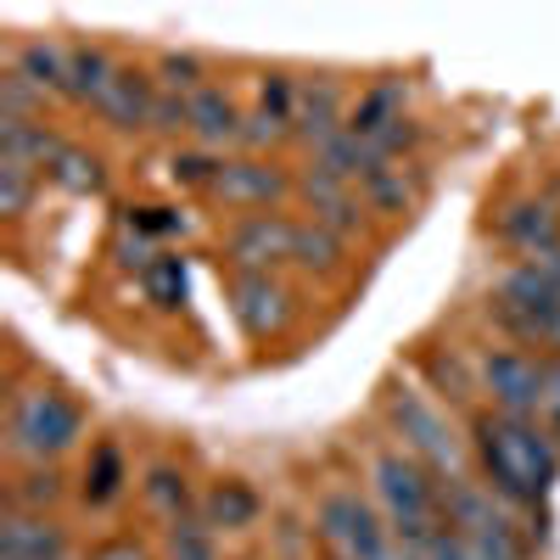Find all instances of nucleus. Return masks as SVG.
Wrapping results in <instances>:
<instances>
[{
    "mask_svg": "<svg viewBox=\"0 0 560 560\" xmlns=\"http://www.w3.org/2000/svg\"><path fill=\"white\" fill-rule=\"evenodd\" d=\"M477 454L488 465L493 493L516 499V504H533L555 482V465H560V448L549 443V432L533 427V420H510V415L477 420Z\"/></svg>",
    "mask_w": 560,
    "mask_h": 560,
    "instance_id": "obj_1",
    "label": "nucleus"
},
{
    "mask_svg": "<svg viewBox=\"0 0 560 560\" xmlns=\"http://www.w3.org/2000/svg\"><path fill=\"white\" fill-rule=\"evenodd\" d=\"M376 499H382V510H387V527H393V538L415 555V549H427L443 527H448V504L438 499V488H432V477L420 471L415 459H404V454H376Z\"/></svg>",
    "mask_w": 560,
    "mask_h": 560,
    "instance_id": "obj_2",
    "label": "nucleus"
},
{
    "mask_svg": "<svg viewBox=\"0 0 560 560\" xmlns=\"http://www.w3.org/2000/svg\"><path fill=\"white\" fill-rule=\"evenodd\" d=\"M7 438H12V454L18 459L45 465V459H57L62 448L79 443V409L62 393H51V387H28V393L12 398Z\"/></svg>",
    "mask_w": 560,
    "mask_h": 560,
    "instance_id": "obj_3",
    "label": "nucleus"
},
{
    "mask_svg": "<svg viewBox=\"0 0 560 560\" xmlns=\"http://www.w3.org/2000/svg\"><path fill=\"white\" fill-rule=\"evenodd\" d=\"M319 533L337 549V560H398V538L393 527H382V516L370 510L359 493L337 488L319 499Z\"/></svg>",
    "mask_w": 560,
    "mask_h": 560,
    "instance_id": "obj_4",
    "label": "nucleus"
},
{
    "mask_svg": "<svg viewBox=\"0 0 560 560\" xmlns=\"http://www.w3.org/2000/svg\"><path fill=\"white\" fill-rule=\"evenodd\" d=\"M499 319L538 348H560V292L538 269H516L499 287Z\"/></svg>",
    "mask_w": 560,
    "mask_h": 560,
    "instance_id": "obj_5",
    "label": "nucleus"
},
{
    "mask_svg": "<svg viewBox=\"0 0 560 560\" xmlns=\"http://www.w3.org/2000/svg\"><path fill=\"white\" fill-rule=\"evenodd\" d=\"M448 527L465 544H477L488 560H522V538H516V527H510V516L493 504V493L471 488L465 477L448 488Z\"/></svg>",
    "mask_w": 560,
    "mask_h": 560,
    "instance_id": "obj_6",
    "label": "nucleus"
},
{
    "mask_svg": "<svg viewBox=\"0 0 560 560\" xmlns=\"http://www.w3.org/2000/svg\"><path fill=\"white\" fill-rule=\"evenodd\" d=\"M393 420H398V432L409 438V448L432 465V471H443V477H454L459 482V443H454V432H448V420L420 398L415 387H393Z\"/></svg>",
    "mask_w": 560,
    "mask_h": 560,
    "instance_id": "obj_7",
    "label": "nucleus"
},
{
    "mask_svg": "<svg viewBox=\"0 0 560 560\" xmlns=\"http://www.w3.org/2000/svg\"><path fill=\"white\" fill-rule=\"evenodd\" d=\"M482 382H488L499 415H510V420H533L544 409V364L527 353H488Z\"/></svg>",
    "mask_w": 560,
    "mask_h": 560,
    "instance_id": "obj_8",
    "label": "nucleus"
},
{
    "mask_svg": "<svg viewBox=\"0 0 560 560\" xmlns=\"http://www.w3.org/2000/svg\"><path fill=\"white\" fill-rule=\"evenodd\" d=\"M359 140H370L382 158H393L398 147L415 140V124L404 118V84H376L364 90V102L353 107V124H348Z\"/></svg>",
    "mask_w": 560,
    "mask_h": 560,
    "instance_id": "obj_9",
    "label": "nucleus"
},
{
    "mask_svg": "<svg viewBox=\"0 0 560 560\" xmlns=\"http://www.w3.org/2000/svg\"><path fill=\"white\" fill-rule=\"evenodd\" d=\"M0 560H73V549H68V533L57 522L12 504L7 522H0Z\"/></svg>",
    "mask_w": 560,
    "mask_h": 560,
    "instance_id": "obj_10",
    "label": "nucleus"
},
{
    "mask_svg": "<svg viewBox=\"0 0 560 560\" xmlns=\"http://www.w3.org/2000/svg\"><path fill=\"white\" fill-rule=\"evenodd\" d=\"M292 242H298V224L275 219V213H253L236 236H230V258L242 264V275H264L269 264L292 258Z\"/></svg>",
    "mask_w": 560,
    "mask_h": 560,
    "instance_id": "obj_11",
    "label": "nucleus"
},
{
    "mask_svg": "<svg viewBox=\"0 0 560 560\" xmlns=\"http://www.w3.org/2000/svg\"><path fill=\"white\" fill-rule=\"evenodd\" d=\"M208 191H213L219 202L258 208V202H275L280 191H287V179H280L269 163H253V158H242V163H219V174H213V185H208Z\"/></svg>",
    "mask_w": 560,
    "mask_h": 560,
    "instance_id": "obj_12",
    "label": "nucleus"
},
{
    "mask_svg": "<svg viewBox=\"0 0 560 560\" xmlns=\"http://www.w3.org/2000/svg\"><path fill=\"white\" fill-rule=\"evenodd\" d=\"M96 107H102V118H107L113 129H152V113H158L152 79L135 73V68H118L113 84H107V96H102Z\"/></svg>",
    "mask_w": 560,
    "mask_h": 560,
    "instance_id": "obj_13",
    "label": "nucleus"
},
{
    "mask_svg": "<svg viewBox=\"0 0 560 560\" xmlns=\"http://www.w3.org/2000/svg\"><path fill=\"white\" fill-rule=\"evenodd\" d=\"M342 118V107H337V84L331 79H319V84H298V102H292V124H298V135L308 140V147L319 152L325 140H337L348 124H337Z\"/></svg>",
    "mask_w": 560,
    "mask_h": 560,
    "instance_id": "obj_14",
    "label": "nucleus"
},
{
    "mask_svg": "<svg viewBox=\"0 0 560 560\" xmlns=\"http://www.w3.org/2000/svg\"><path fill=\"white\" fill-rule=\"evenodd\" d=\"M230 303H236V319L247 325L253 337H269L275 325L287 319V292H280L269 275H236V287H230Z\"/></svg>",
    "mask_w": 560,
    "mask_h": 560,
    "instance_id": "obj_15",
    "label": "nucleus"
},
{
    "mask_svg": "<svg viewBox=\"0 0 560 560\" xmlns=\"http://www.w3.org/2000/svg\"><path fill=\"white\" fill-rule=\"evenodd\" d=\"M185 113H191V135L202 140V147H224V140H242L247 118L236 113V102L224 96V90L202 84L197 96H185Z\"/></svg>",
    "mask_w": 560,
    "mask_h": 560,
    "instance_id": "obj_16",
    "label": "nucleus"
},
{
    "mask_svg": "<svg viewBox=\"0 0 560 560\" xmlns=\"http://www.w3.org/2000/svg\"><path fill=\"white\" fill-rule=\"evenodd\" d=\"M303 197H308V208H314V224L337 230V236L359 224V197L348 191L342 179H331V174L308 168V179H303Z\"/></svg>",
    "mask_w": 560,
    "mask_h": 560,
    "instance_id": "obj_17",
    "label": "nucleus"
},
{
    "mask_svg": "<svg viewBox=\"0 0 560 560\" xmlns=\"http://www.w3.org/2000/svg\"><path fill=\"white\" fill-rule=\"evenodd\" d=\"M39 96H68V68H73V51H62V45H51V39H28L23 51H18V62H12Z\"/></svg>",
    "mask_w": 560,
    "mask_h": 560,
    "instance_id": "obj_18",
    "label": "nucleus"
},
{
    "mask_svg": "<svg viewBox=\"0 0 560 560\" xmlns=\"http://www.w3.org/2000/svg\"><path fill=\"white\" fill-rule=\"evenodd\" d=\"M0 158L28 163V168H51V163L62 158V140L45 135V129L28 124V118H0Z\"/></svg>",
    "mask_w": 560,
    "mask_h": 560,
    "instance_id": "obj_19",
    "label": "nucleus"
},
{
    "mask_svg": "<svg viewBox=\"0 0 560 560\" xmlns=\"http://www.w3.org/2000/svg\"><path fill=\"white\" fill-rule=\"evenodd\" d=\"M359 185H364L370 208H382V213H404V208H415V197H420V179H415V168H404L398 158H382V163L370 168Z\"/></svg>",
    "mask_w": 560,
    "mask_h": 560,
    "instance_id": "obj_20",
    "label": "nucleus"
},
{
    "mask_svg": "<svg viewBox=\"0 0 560 560\" xmlns=\"http://www.w3.org/2000/svg\"><path fill=\"white\" fill-rule=\"evenodd\" d=\"M504 236L516 242L522 253H549L555 247V213H549V202H516L504 213Z\"/></svg>",
    "mask_w": 560,
    "mask_h": 560,
    "instance_id": "obj_21",
    "label": "nucleus"
},
{
    "mask_svg": "<svg viewBox=\"0 0 560 560\" xmlns=\"http://www.w3.org/2000/svg\"><path fill=\"white\" fill-rule=\"evenodd\" d=\"M258 522V493L247 482H219L208 493V527H224V533H242Z\"/></svg>",
    "mask_w": 560,
    "mask_h": 560,
    "instance_id": "obj_22",
    "label": "nucleus"
},
{
    "mask_svg": "<svg viewBox=\"0 0 560 560\" xmlns=\"http://www.w3.org/2000/svg\"><path fill=\"white\" fill-rule=\"evenodd\" d=\"M68 51H73V68H68V96H79V102H102L118 68H113L102 51H90V45H68Z\"/></svg>",
    "mask_w": 560,
    "mask_h": 560,
    "instance_id": "obj_23",
    "label": "nucleus"
},
{
    "mask_svg": "<svg viewBox=\"0 0 560 560\" xmlns=\"http://www.w3.org/2000/svg\"><path fill=\"white\" fill-rule=\"evenodd\" d=\"M124 493V454L113 443L96 448V459H90V477H84V499L90 504H113Z\"/></svg>",
    "mask_w": 560,
    "mask_h": 560,
    "instance_id": "obj_24",
    "label": "nucleus"
},
{
    "mask_svg": "<svg viewBox=\"0 0 560 560\" xmlns=\"http://www.w3.org/2000/svg\"><path fill=\"white\" fill-rule=\"evenodd\" d=\"M292 258L298 264H308V269H331L337 258H342V236L337 230H325V224H298V242H292Z\"/></svg>",
    "mask_w": 560,
    "mask_h": 560,
    "instance_id": "obj_25",
    "label": "nucleus"
},
{
    "mask_svg": "<svg viewBox=\"0 0 560 560\" xmlns=\"http://www.w3.org/2000/svg\"><path fill=\"white\" fill-rule=\"evenodd\" d=\"M168 560H213V527L197 516H174L168 527Z\"/></svg>",
    "mask_w": 560,
    "mask_h": 560,
    "instance_id": "obj_26",
    "label": "nucleus"
},
{
    "mask_svg": "<svg viewBox=\"0 0 560 560\" xmlns=\"http://www.w3.org/2000/svg\"><path fill=\"white\" fill-rule=\"evenodd\" d=\"M140 280H147V298L158 308L185 303V269H179V258H152L147 269H140Z\"/></svg>",
    "mask_w": 560,
    "mask_h": 560,
    "instance_id": "obj_27",
    "label": "nucleus"
},
{
    "mask_svg": "<svg viewBox=\"0 0 560 560\" xmlns=\"http://www.w3.org/2000/svg\"><path fill=\"white\" fill-rule=\"evenodd\" d=\"M34 174H39V168L0 158V213H12V219H18V213L28 208V197H34Z\"/></svg>",
    "mask_w": 560,
    "mask_h": 560,
    "instance_id": "obj_28",
    "label": "nucleus"
},
{
    "mask_svg": "<svg viewBox=\"0 0 560 560\" xmlns=\"http://www.w3.org/2000/svg\"><path fill=\"white\" fill-rule=\"evenodd\" d=\"M51 174L68 185V191H96V185H102V163L90 158V152H73V147H62V158L51 163Z\"/></svg>",
    "mask_w": 560,
    "mask_h": 560,
    "instance_id": "obj_29",
    "label": "nucleus"
},
{
    "mask_svg": "<svg viewBox=\"0 0 560 560\" xmlns=\"http://www.w3.org/2000/svg\"><path fill=\"white\" fill-rule=\"evenodd\" d=\"M147 499H152V510H163V516H185V477L168 471V465H158V471L147 477Z\"/></svg>",
    "mask_w": 560,
    "mask_h": 560,
    "instance_id": "obj_30",
    "label": "nucleus"
},
{
    "mask_svg": "<svg viewBox=\"0 0 560 560\" xmlns=\"http://www.w3.org/2000/svg\"><path fill=\"white\" fill-rule=\"evenodd\" d=\"M34 102H39V90H34L18 68L0 73V118H28V113H34Z\"/></svg>",
    "mask_w": 560,
    "mask_h": 560,
    "instance_id": "obj_31",
    "label": "nucleus"
},
{
    "mask_svg": "<svg viewBox=\"0 0 560 560\" xmlns=\"http://www.w3.org/2000/svg\"><path fill=\"white\" fill-rule=\"evenodd\" d=\"M57 493H62V477L51 471V465H39V471H28V477H23V488H18V499H12V504H18V510H34V516H39V504H51Z\"/></svg>",
    "mask_w": 560,
    "mask_h": 560,
    "instance_id": "obj_32",
    "label": "nucleus"
},
{
    "mask_svg": "<svg viewBox=\"0 0 560 560\" xmlns=\"http://www.w3.org/2000/svg\"><path fill=\"white\" fill-rule=\"evenodd\" d=\"M415 560H488V555H482L477 544H465L454 527H443L427 549H415Z\"/></svg>",
    "mask_w": 560,
    "mask_h": 560,
    "instance_id": "obj_33",
    "label": "nucleus"
},
{
    "mask_svg": "<svg viewBox=\"0 0 560 560\" xmlns=\"http://www.w3.org/2000/svg\"><path fill=\"white\" fill-rule=\"evenodd\" d=\"M202 79V62L197 57H163V84H168V96H179V90H185V96H197V84Z\"/></svg>",
    "mask_w": 560,
    "mask_h": 560,
    "instance_id": "obj_34",
    "label": "nucleus"
},
{
    "mask_svg": "<svg viewBox=\"0 0 560 560\" xmlns=\"http://www.w3.org/2000/svg\"><path fill=\"white\" fill-rule=\"evenodd\" d=\"M152 129H191V113H185V102H179V96H158Z\"/></svg>",
    "mask_w": 560,
    "mask_h": 560,
    "instance_id": "obj_35",
    "label": "nucleus"
},
{
    "mask_svg": "<svg viewBox=\"0 0 560 560\" xmlns=\"http://www.w3.org/2000/svg\"><path fill=\"white\" fill-rule=\"evenodd\" d=\"M213 174H219V163H208V158H179L174 163V179L179 185H213Z\"/></svg>",
    "mask_w": 560,
    "mask_h": 560,
    "instance_id": "obj_36",
    "label": "nucleus"
},
{
    "mask_svg": "<svg viewBox=\"0 0 560 560\" xmlns=\"http://www.w3.org/2000/svg\"><path fill=\"white\" fill-rule=\"evenodd\" d=\"M538 415H549V427L560 438V364H544V409Z\"/></svg>",
    "mask_w": 560,
    "mask_h": 560,
    "instance_id": "obj_37",
    "label": "nucleus"
},
{
    "mask_svg": "<svg viewBox=\"0 0 560 560\" xmlns=\"http://www.w3.org/2000/svg\"><path fill=\"white\" fill-rule=\"evenodd\" d=\"M90 560H147V549H140V544H129V538H118V544H102V549L90 555Z\"/></svg>",
    "mask_w": 560,
    "mask_h": 560,
    "instance_id": "obj_38",
    "label": "nucleus"
},
{
    "mask_svg": "<svg viewBox=\"0 0 560 560\" xmlns=\"http://www.w3.org/2000/svg\"><path fill=\"white\" fill-rule=\"evenodd\" d=\"M533 269H538V275L549 280V287L560 292V247H549V253H538V258H533Z\"/></svg>",
    "mask_w": 560,
    "mask_h": 560,
    "instance_id": "obj_39",
    "label": "nucleus"
},
{
    "mask_svg": "<svg viewBox=\"0 0 560 560\" xmlns=\"http://www.w3.org/2000/svg\"><path fill=\"white\" fill-rule=\"evenodd\" d=\"M398 560H415V555H409V549H404V544H398Z\"/></svg>",
    "mask_w": 560,
    "mask_h": 560,
    "instance_id": "obj_40",
    "label": "nucleus"
}]
</instances>
